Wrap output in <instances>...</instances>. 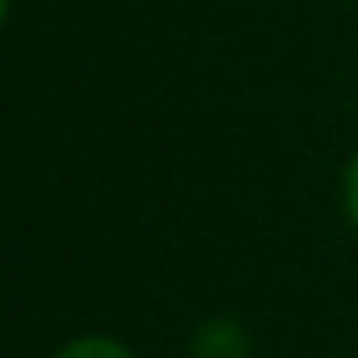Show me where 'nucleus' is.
Here are the masks:
<instances>
[{"label": "nucleus", "mask_w": 358, "mask_h": 358, "mask_svg": "<svg viewBox=\"0 0 358 358\" xmlns=\"http://www.w3.org/2000/svg\"><path fill=\"white\" fill-rule=\"evenodd\" d=\"M245 331L236 322H209L195 336V358H245Z\"/></svg>", "instance_id": "1"}, {"label": "nucleus", "mask_w": 358, "mask_h": 358, "mask_svg": "<svg viewBox=\"0 0 358 358\" xmlns=\"http://www.w3.org/2000/svg\"><path fill=\"white\" fill-rule=\"evenodd\" d=\"M345 209H350V218H354V227H358V155H354L350 173H345Z\"/></svg>", "instance_id": "3"}, {"label": "nucleus", "mask_w": 358, "mask_h": 358, "mask_svg": "<svg viewBox=\"0 0 358 358\" xmlns=\"http://www.w3.org/2000/svg\"><path fill=\"white\" fill-rule=\"evenodd\" d=\"M59 358H131V354L118 341H109V336H82V341L64 345Z\"/></svg>", "instance_id": "2"}]
</instances>
